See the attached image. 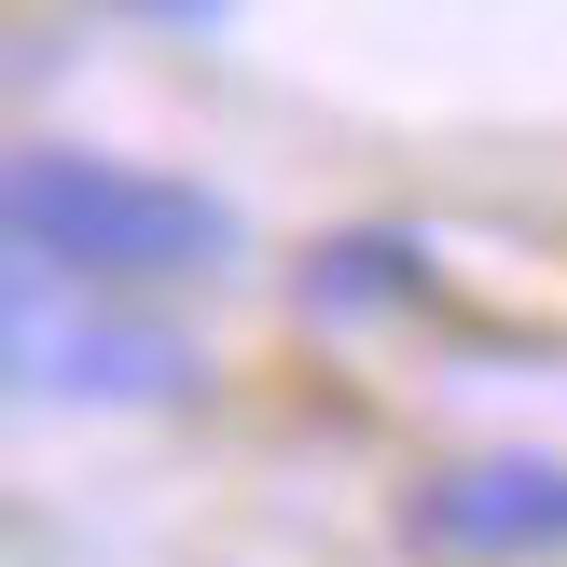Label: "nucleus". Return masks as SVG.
I'll return each mask as SVG.
<instances>
[{"label":"nucleus","instance_id":"f257e3e1","mask_svg":"<svg viewBox=\"0 0 567 567\" xmlns=\"http://www.w3.org/2000/svg\"><path fill=\"white\" fill-rule=\"evenodd\" d=\"M14 264L70 277V291H125V277H221L236 264V208L208 181H166L125 153H14Z\"/></svg>","mask_w":567,"mask_h":567},{"label":"nucleus","instance_id":"f03ea898","mask_svg":"<svg viewBox=\"0 0 567 567\" xmlns=\"http://www.w3.org/2000/svg\"><path fill=\"white\" fill-rule=\"evenodd\" d=\"M14 360H28L42 402H181L194 388V332L111 319V305H70V319H55V277L14 291Z\"/></svg>","mask_w":567,"mask_h":567},{"label":"nucleus","instance_id":"7ed1b4c3","mask_svg":"<svg viewBox=\"0 0 567 567\" xmlns=\"http://www.w3.org/2000/svg\"><path fill=\"white\" fill-rule=\"evenodd\" d=\"M402 540L415 554H457V567H526L567 554V457H457L402 498Z\"/></svg>","mask_w":567,"mask_h":567},{"label":"nucleus","instance_id":"20e7f679","mask_svg":"<svg viewBox=\"0 0 567 567\" xmlns=\"http://www.w3.org/2000/svg\"><path fill=\"white\" fill-rule=\"evenodd\" d=\"M415 291H430V236H402V221H347V236L305 249L319 319H374V305H415Z\"/></svg>","mask_w":567,"mask_h":567},{"label":"nucleus","instance_id":"39448f33","mask_svg":"<svg viewBox=\"0 0 567 567\" xmlns=\"http://www.w3.org/2000/svg\"><path fill=\"white\" fill-rule=\"evenodd\" d=\"M111 14H153V28H221V0H111Z\"/></svg>","mask_w":567,"mask_h":567}]
</instances>
